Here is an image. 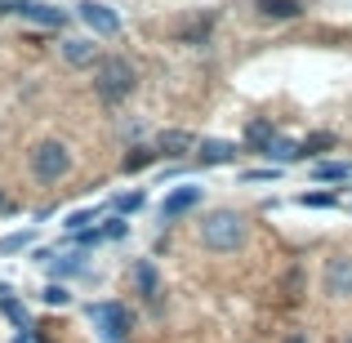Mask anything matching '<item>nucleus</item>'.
<instances>
[{
	"label": "nucleus",
	"mask_w": 352,
	"mask_h": 343,
	"mask_svg": "<svg viewBox=\"0 0 352 343\" xmlns=\"http://www.w3.org/2000/svg\"><path fill=\"white\" fill-rule=\"evenodd\" d=\"M245 236H250V223H245V214H236V210H214V214L201 219V245L206 250L236 254V250L245 245Z\"/></svg>",
	"instance_id": "1"
},
{
	"label": "nucleus",
	"mask_w": 352,
	"mask_h": 343,
	"mask_svg": "<svg viewBox=\"0 0 352 343\" xmlns=\"http://www.w3.org/2000/svg\"><path fill=\"white\" fill-rule=\"evenodd\" d=\"M134 85H138V71H134V63H129V58H120V54H112V58H103V63H98L94 89H98V98H103L107 107L125 103V98L134 94Z\"/></svg>",
	"instance_id": "2"
},
{
	"label": "nucleus",
	"mask_w": 352,
	"mask_h": 343,
	"mask_svg": "<svg viewBox=\"0 0 352 343\" xmlns=\"http://www.w3.org/2000/svg\"><path fill=\"white\" fill-rule=\"evenodd\" d=\"M67 170H72V147L67 143H58V138H41V143L32 147V174L41 183L67 179Z\"/></svg>",
	"instance_id": "3"
},
{
	"label": "nucleus",
	"mask_w": 352,
	"mask_h": 343,
	"mask_svg": "<svg viewBox=\"0 0 352 343\" xmlns=\"http://www.w3.org/2000/svg\"><path fill=\"white\" fill-rule=\"evenodd\" d=\"M89 321L98 326V339L103 343H125L129 335V312H125V303H94L89 308Z\"/></svg>",
	"instance_id": "4"
},
{
	"label": "nucleus",
	"mask_w": 352,
	"mask_h": 343,
	"mask_svg": "<svg viewBox=\"0 0 352 343\" xmlns=\"http://www.w3.org/2000/svg\"><path fill=\"white\" fill-rule=\"evenodd\" d=\"M76 18L98 36H116L120 32V14L112 5H103V0H76Z\"/></svg>",
	"instance_id": "5"
},
{
	"label": "nucleus",
	"mask_w": 352,
	"mask_h": 343,
	"mask_svg": "<svg viewBox=\"0 0 352 343\" xmlns=\"http://www.w3.org/2000/svg\"><path fill=\"white\" fill-rule=\"evenodd\" d=\"M330 299H352V254H335L326 258V272H321Z\"/></svg>",
	"instance_id": "6"
},
{
	"label": "nucleus",
	"mask_w": 352,
	"mask_h": 343,
	"mask_svg": "<svg viewBox=\"0 0 352 343\" xmlns=\"http://www.w3.org/2000/svg\"><path fill=\"white\" fill-rule=\"evenodd\" d=\"M197 143L201 138L192 134V129H161V134L152 138L156 156H165V161H183L188 152H197Z\"/></svg>",
	"instance_id": "7"
},
{
	"label": "nucleus",
	"mask_w": 352,
	"mask_h": 343,
	"mask_svg": "<svg viewBox=\"0 0 352 343\" xmlns=\"http://www.w3.org/2000/svg\"><path fill=\"white\" fill-rule=\"evenodd\" d=\"M201 201H206V188H197V183H183V188H174L170 197L161 201V219H179V214H188V210H197Z\"/></svg>",
	"instance_id": "8"
},
{
	"label": "nucleus",
	"mask_w": 352,
	"mask_h": 343,
	"mask_svg": "<svg viewBox=\"0 0 352 343\" xmlns=\"http://www.w3.org/2000/svg\"><path fill=\"white\" fill-rule=\"evenodd\" d=\"M236 156H241V147L232 138H201L197 143V165H206V170L210 165H232Z\"/></svg>",
	"instance_id": "9"
},
{
	"label": "nucleus",
	"mask_w": 352,
	"mask_h": 343,
	"mask_svg": "<svg viewBox=\"0 0 352 343\" xmlns=\"http://www.w3.org/2000/svg\"><path fill=\"white\" fill-rule=\"evenodd\" d=\"M63 63H72V67H94L98 63V45L89 41V36H67V41L58 45Z\"/></svg>",
	"instance_id": "10"
},
{
	"label": "nucleus",
	"mask_w": 352,
	"mask_h": 343,
	"mask_svg": "<svg viewBox=\"0 0 352 343\" xmlns=\"http://www.w3.org/2000/svg\"><path fill=\"white\" fill-rule=\"evenodd\" d=\"M134 285H138V294H143V303L161 308V272H156L152 258H138L134 263Z\"/></svg>",
	"instance_id": "11"
},
{
	"label": "nucleus",
	"mask_w": 352,
	"mask_h": 343,
	"mask_svg": "<svg viewBox=\"0 0 352 343\" xmlns=\"http://www.w3.org/2000/svg\"><path fill=\"white\" fill-rule=\"evenodd\" d=\"M23 18L32 27H41V32H58V27H67V9H58V5H27L23 9Z\"/></svg>",
	"instance_id": "12"
},
{
	"label": "nucleus",
	"mask_w": 352,
	"mask_h": 343,
	"mask_svg": "<svg viewBox=\"0 0 352 343\" xmlns=\"http://www.w3.org/2000/svg\"><path fill=\"white\" fill-rule=\"evenodd\" d=\"M254 9L272 23H290V18H303V0H254Z\"/></svg>",
	"instance_id": "13"
},
{
	"label": "nucleus",
	"mask_w": 352,
	"mask_h": 343,
	"mask_svg": "<svg viewBox=\"0 0 352 343\" xmlns=\"http://www.w3.org/2000/svg\"><path fill=\"white\" fill-rule=\"evenodd\" d=\"M272 138H276V129L267 125V120H250V125H245V138H241V143H245V147H250L254 156H263Z\"/></svg>",
	"instance_id": "14"
},
{
	"label": "nucleus",
	"mask_w": 352,
	"mask_h": 343,
	"mask_svg": "<svg viewBox=\"0 0 352 343\" xmlns=\"http://www.w3.org/2000/svg\"><path fill=\"white\" fill-rule=\"evenodd\" d=\"M50 267H54V276H85L89 272V250H72V254H63Z\"/></svg>",
	"instance_id": "15"
},
{
	"label": "nucleus",
	"mask_w": 352,
	"mask_h": 343,
	"mask_svg": "<svg viewBox=\"0 0 352 343\" xmlns=\"http://www.w3.org/2000/svg\"><path fill=\"white\" fill-rule=\"evenodd\" d=\"M312 179L317 183H344V179H352V161H317L312 165Z\"/></svg>",
	"instance_id": "16"
},
{
	"label": "nucleus",
	"mask_w": 352,
	"mask_h": 343,
	"mask_svg": "<svg viewBox=\"0 0 352 343\" xmlns=\"http://www.w3.org/2000/svg\"><path fill=\"white\" fill-rule=\"evenodd\" d=\"M330 147H335V134H326V129H321V134H308L299 143V161H321Z\"/></svg>",
	"instance_id": "17"
},
{
	"label": "nucleus",
	"mask_w": 352,
	"mask_h": 343,
	"mask_svg": "<svg viewBox=\"0 0 352 343\" xmlns=\"http://www.w3.org/2000/svg\"><path fill=\"white\" fill-rule=\"evenodd\" d=\"M267 161H272V165H294V161H299V143H294V138H281V134H276L272 138V143H267Z\"/></svg>",
	"instance_id": "18"
},
{
	"label": "nucleus",
	"mask_w": 352,
	"mask_h": 343,
	"mask_svg": "<svg viewBox=\"0 0 352 343\" xmlns=\"http://www.w3.org/2000/svg\"><path fill=\"white\" fill-rule=\"evenodd\" d=\"M156 161H161V156H156L152 143H147V147H129V156L120 161V170H125V174H138V170H152Z\"/></svg>",
	"instance_id": "19"
},
{
	"label": "nucleus",
	"mask_w": 352,
	"mask_h": 343,
	"mask_svg": "<svg viewBox=\"0 0 352 343\" xmlns=\"http://www.w3.org/2000/svg\"><path fill=\"white\" fill-rule=\"evenodd\" d=\"M0 312L9 317V326H14L18 335H23V330H32V317H27V308L14 299V294H5V299H0Z\"/></svg>",
	"instance_id": "20"
},
{
	"label": "nucleus",
	"mask_w": 352,
	"mask_h": 343,
	"mask_svg": "<svg viewBox=\"0 0 352 343\" xmlns=\"http://www.w3.org/2000/svg\"><path fill=\"white\" fill-rule=\"evenodd\" d=\"M32 241H36V228H23V232H9V236H0V254H23V250L27 245H32Z\"/></svg>",
	"instance_id": "21"
},
{
	"label": "nucleus",
	"mask_w": 352,
	"mask_h": 343,
	"mask_svg": "<svg viewBox=\"0 0 352 343\" xmlns=\"http://www.w3.org/2000/svg\"><path fill=\"white\" fill-rule=\"evenodd\" d=\"M103 214V206H85V210H72L67 219H63V228L67 232H85V228H94V219Z\"/></svg>",
	"instance_id": "22"
},
{
	"label": "nucleus",
	"mask_w": 352,
	"mask_h": 343,
	"mask_svg": "<svg viewBox=\"0 0 352 343\" xmlns=\"http://www.w3.org/2000/svg\"><path fill=\"white\" fill-rule=\"evenodd\" d=\"M299 206L303 210H335L339 206V192H303Z\"/></svg>",
	"instance_id": "23"
},
{
	"label": "nucleus",
	"mask_w": 352,
	"mask_h": 343,
	"mask_svg": "<svg viewBox=\"0 0 352 343\" xmlns=\"http://www.w3.org/2000/svg\"><path fill=\"white\" fill-rule=\"evenodd\" d=\"M41 303H50V308H67V303H72V290L54 281V285H45V290H41Z\"/></svg>",
	"instance_id": "24"
},
{
	"label": "nucleus",
	"mask_w": 352,
	"mask_h": 343,
	"mask_svg": "<svg viewBox=\"0 0 352 343\" xmlns=\"http://www.w3.org/2000/svg\"><path fill=\"white\" fill-rule=\"evenodd\" d=\"M143 206H147V197H143V192H125V197H116V201H112V210H116L120 219H125V214H134V210H143Z\"/></svg>",
	"instance_id": "25"
},
{
	"label": "nucleus",
	"mask_w": 352,
	"mask_h": 343,
	"mask_svg": "<svg viewBox=\"0 0 352 343\" xmlns=\"http://www.w3.org/2000/svg\"><path fill=\"white\" fill-rule=\"evenodd\" d=\"M98 232H103V241H125V236H129V223L116 214V219H107V223L98 228Z\"/></svg>",
	"instance_id": "26"
},
{
	"label": "nucleus",
	"mask_w": 352,
	"mask_h": 343,
	"mask_svg": "<svg viewBox=\"0 0 352 343\" xmlns=\"http://www.w3.org/2000/svg\"><path fill=\"white\" fill-rule=\"evenodd\" d=\"M276 174H281V170H245V174H241V183H272Z\"/></svg>",
	"instance_id": "27"
},
{
	"label": "nucleus",
	"mask_w": 352,
	"mask_h": 343,
	"mask_svg": "<svg viewBox=\"0 0 352 343\" xmlns=\"http://www.w3.org/2000/svg\"><path fill=\"white\" fill-rule=\"evenodd\" d=\"M32 0H0V14H23Z\"/></svg>",
	"instance_id": "28"
},
{
	"label": "nucleus",
	"mask_w": 352,
	"mask_h": 343,
	"mask_svg": "<svg viewBox=\"0 0 352 343\" xmlns=\"http://www.w3.org/2000/svg\"><path fill=\"white\" fill-rule=\"evenodd\" d=\"M285 343H308V339H303V335H290V339H285Z\"/></svg>",
	"instance_id": "29"
},
{
	"label": "nucleus",
	"mask_w": 352,
	"mask_h": 343,
	"mask_svg": "<svg viewBox=\"0 0 352 343\" xmlns=\"http://www.w3.org/2000/svg\"><path fill=\"white\" fill-rule=\"evenodd\" d=\"M5 210H9V201H5V192H0V214H5Z\"/></svg>",
	"instance_id": "30"
},
{
	"label": "nucleus",
	"mask_w": 352,
	"mask_h": 343,
	"mask_svg": "<svg viewBox=\"0 0 352 343\" xmlns=\"http://www.w3.org/2000/svg\"><path fill=\"white\" fill-rule=\"evenodd\" d=\"M348 343H352V339H348Z\"/></svg>",
	"instance_id": "31"
}]
</instances>
